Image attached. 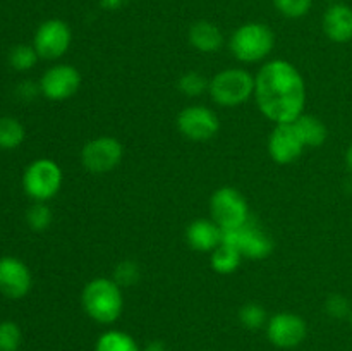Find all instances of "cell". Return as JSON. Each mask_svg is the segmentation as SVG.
I'll return each instance as SVG.
<instances>
[{"label": "cell", "instance_id": "1", "mask_svg": "<svg viewBox=\"0 0 352 351\" xmlns=\"http://www.w3.org/2000/svg\"><path fill=\"white\" fill-rule=\"evenodd\" d=\"M254 98L275 124L294 123L305 110V79L291 62L282 58L267 62L254 78Z\"/></svg>", "mask_w": 352, "mask_h": 351}, {"label": "cell", "instance_id": "2", "mask_svg": "<svg viewBox=\"0 0 352 351\" xmlns=\"http://www.w3.org/2000/svg\"><path fill=\"white\" fill-rule=\"evenodd\" d=\"M81 303L89 319L98 323H113L124 310L120 286L113 279L98 277L89 281L82 289Z\"/></svg>", "mask_w": 352, "mask_h": 351}, {"label": "cell", "instance_id": "3", "mask_svg": "<svg viewBox=\"0 0 352 351\" xmlns=\"http://www.w3.org/2000/svg\"><path fill=\"white\" fill-rule=\"evenodd\" d=\"M275 47V34L267 24L246 23L234 31L230 52L241 62H258L270 55Z\"/></svg>", "mask_w": 352, "mask_h": 351}, {"label": "cell", "instance_id": "4", "mask_svg": "<svg viewBox=\"0 0 352 351\" xmlns=\"http://www.w3.org/2000/svg\"><path fill=\"white\" fill-rule=\"evenodd\" d=\"M208 89L219 105L237 107L254 95V78L244 69H226L213 76Z\"/></svg>", "mask_w": 352, "mask_h": 351}, {"label": "cell", "instance_id": "5", "mask_svg": "<svg viewBox=\"0 0 352 351\" xmlns=\"http://www.w3.org/2000/svg\"><path fill=\"white\" fill-rule=\"evenodd\" d=\"M62 186V171L52 158H38L26 167L23 174V188L30 198L47 202L54 198Z\"/></svg>", "mask_w": 352, "mask_h": 351}, {"label": "cell", "instance_id": "6", "mask_svg": "<svg viewBox=\"0 0 352 351\" xmlns=\"http://www.w3.org/2000/svg\"><path fill=\"white\" fill-rule=\"evenodd\" d=\"M210 212L220 229H236L250 220V209L243 193L230 186L219 188L210 200Z\"/></svg>", "mask_w": 352, "mask_h": 351}, {"label": "cell", "instance_id": "7", "mask_svg": "<svg viewBox=\"0 0 352 351\" xmlns=\"http://www.w3.org/2000/svg\"><path fill=\"white\" fill-rule=\"evenodd\" d=\"M222 243L234 246L250 260H263L274 251V240L253 220L236 229L222 231Z\"/></svg>", "mask_w": 352, "mask_h": 351}, {"label": "cell", "instance_id": "8", "mask_svg": "<svg viewBox=\"0 0 352 351\" xmlns=\"http://www.w3.org/2000/svg\"><path fill=\"white\" fill-rule=\"evenodd\" d=\"M124 148L112 136H100L88 141L81 150V162L93 174H105L120 164Z\"/></svg>", "mask_w": 352, "mask_h": 351}, {"label": "cell", "instance_id": "9", "mask_svg": "<svg viewBox=\"0 0 352 351\" xmlns=\"http://www.w3.org/2000/svg\"><path fill=\"white\" fill-rule=\"evenodd\" d=\"M71 28L62 19H47L38 26L33 38V47L40 58L54 61L62 57L71 47Z\"/></svg>", "mask_w": 352, "mask_h": 351}, {"label": "cell", "instance_id": "10", "mask_svg": "<svg viewBox=\"0 0 352 351\" xmlns=\"http://www.w3.org/2000/svg\"><path fill=\"white\" fill-rule=\"evenodd\" d=\"M308 334V326L305 319L298 313L280 312L275 313L267 322V337L275 348L280 350H294Z\"/></svg>", "mask_w": 352, "mask_h": 351}, {"label": "cell", "instance_id": "11", "mask_svg": "<svg viewBox=\"0 0 352 351\" xmlns=\"http://www.w3.org/2000/svg\"><path fill=\"white\" fill-rule=\"evenodd\" d=\"M79 86H81V74L78 69L69 64L52 65L40 79L41 95L54 102L71 98L72 95H76Z\"/></svg>", "mask_w": 352, "mask_h": 351}, {"label": "cell", "instance_id": "12", "mask_svg": "<svg viewBox=\"0 0 352 351\" xmlns=\"http://www.w3.org/2000/svg\"><path fill=\"white\" fill-rule=\"evenodd\" d=\"M177 126L188 140L206 141L219 133L220 123L217 114L208 107L191 105L179 114Z\"/></svg>", "mask_w": 352, "mask_h": 351}, {"label": "cell", "instance_id": "13", "mask_svg": "<svg viewBox=\"0 0 352 351\" xmlns=\"http://www.w3.org/2000/svg\"><path fill=\"white\" fill-rule=\"evenodd\" d=\"M305 143L296 129L294 123L277 124L268 140V151L277 164H292L305 151Z\"/></svg>", "mask_w": 352, "mask_h": 351}, {"label": "cell", "instance_id": "14", "mask_svg": "<svg viewBox=\"0 0 352 351\" xmlns=\"http://www.w3.org/2000/svg\"><path fill=\"white\" fill-rule=\"evenodd\" d=\"M33 277L24 262L16 257L0 258V292L9 299H21L30 292Z\"/></svg>", "mask_w": 352, "mask_h": 351}, {"label": "cell", "instance_id": "15", "mask_svg": "<svg viewBox=\"0 0 352 351\" xmlns=\"http://www.w3.org/2000/svg\"><path fill=\"white\" fill-rule=\"evenodd\" d=\"M323 33L336 43H347L352 40V7L336 2L325 10L322 19Z\"/></svg>", "mask_w": 352, "mask_h": 351}, {"label": "cell", "instance_id": "16", "mask_svg": "<svg viewBox=\"0 0 352 351\" xmlns=\"http://www.w3.org/2000/svg\"><path fill=\"white\" fill-rule=\"evenodd\" d=\"M188 244L196 251H213L222 243V229L215 220L198 219L186 229Z\"/></svg>", "mask_w": 352, "mask_h": 351}, {"label": "cell", "instance_id": "17", "mask_svg": "<svg viewBox=\"0 0 352 351\" xmlns=\"http://www.w3.org/2000/svg\"><path fill=\"white\" fill-rule=\"evenodd\" d=\"M189 41L196 50L203 54H213L219 50L223 43V34L219 26L210 21H196L189 28Z\"/></svg>", "mask_w": 352, "mask_h": 351}, {"label": "cell", "instance_id": "18", "mask_svg": "<svg viewBox=\"0 0 352 351\" xmlns=\"http://www.w3.org/2000/svg\"><path fill=\"white\" fill-rule=\"evenodd\" d=\"M294 126L296 129H298L305 147H313V148L322 147V145L327 141V136H329L327 126L315 116L302 114V116H299L298 119L294 120Z\"/></svg>", "mask_w": 352, "mask_h": 351}, {"label": "cell", "instance_id": "19", "mask_svg": "<svg viewBox=\"0 0 352 351\" xmlns=\"http://www.w3.org/2000/svg\"><path fill=\"white\" fill-rule=\"evenodd\" d=\"M95 351H141L131 334L122 330H107L96 341Z\"/></svg>", "mask_w": 352, "mask_h": 351}, {"label": "cell", "instance_id": "20", "mask_svg": "<svg viewBox=\"0 0 352 351\" xmlns=\"http://www.w3.org/2000/svg\"><path fill=\"white\" fill-rule=\"evenodd\" d=\"M241 260H243V255L239 253V250L230 244L220 243L212 253V268L222 275L232 274L239 268Z\"/></svg>", "mask_w": 352, "mask_h": 351}, {"label": "cell", "instance_id": "21", "mask_svg": "<svg viewBox=\"0 0 352 351\" xmlns=\"http://www.w3.org/2000/svg\"><path fill=\"white\" fill-rule=\"evenodd\" d=\"M26 138L23 124L14 117H0V150H14Z\"/></svg>", "mask_w": 352, "mask_h": 351}, {"label": "cell", "instance_id": "22", "mask_svg": "<svg viewBox=\"0 0 352 351\" xmlns=\"http://www.w3.org/2000/svg\"><path fill=\"white\" fill-rule=\"evenodd\" d=\"M239 322L244 329L258 330L261 327H267L268 317L261 305H258V303H246L239 310Z\"/></svg>", "mask_w": 352, "mask_h": 351}, {"label": "cell", "instance_id": "23", "mask_svg": "<svg viewBox=\"0 0 352 351\" xmlns=\"http://www.w3.org/2000/svg\"><path fill=\"white\" fill-rule=\"evenodd\" d=\"M40 55L36 54L33 45H16L12 50L9 52V62L12 69L16 71H30L34 67Z\"/></svg>", "mask_w": 352, "mask_h": 351}, {"label": "cell", "instance_id": "24", "mask_svg": "<svg viewBox=\"0 0 352 351\" xmlns=\"http://www.w3.org/2000/svg\"><path fill=\"white\" fill-rule=\"evenodd\" d=\"M23 343L21 327L12 320L0 322V351H17Z\"/></svg>", "mask_w": 352, "mask_h": 351}, {"label": "cell", "instance_id": "25", "mask_svg": "<svg viewBox=\"0 0 352 351\" xmlns=\"http://www.w3.org/2000/svg\"><path fill=\"white\" fill-rule=\"evenodd\" d=\"M26 222L36 233L48 229L52 224V210L45 205L43 202H36L28 209L26 213Z\"/></svg>", "mask_w": 352, "mask_h": 351}, {"label": "cell", "instance_id": "26", "mask_svg": "<svg viewBox=\"0 0 352 351\" xmlns=\"http://www.w3.org/2000/svg\"><path fill=\"white\" fill-rule=\"evenodd\" d=\"M275 9L289 19H299L305 17L311 10L313 0H272Z\"/></svg>", "mask_w": 352, "mask_h": 351}, {"label": "cell", "instance_id": "27", "mask_svg": "<svg viewBox=\"0 0 352 351\" xmlns=\"http://www.w3.org/2000/svg\"><path fill=\"white\" fill-rule=\"evenodd\" d=\"M206 88H208L206 78L196 71L186 72L179 79V89L188 96H199Z\"/></svg>", "mask_w": 352, "mask_h": 351}, {"label": "cell", "instance_id": "28", "mask_svg": "<svg viewBox=\"0 0 352 351\" xmlns=\"http://www.w3.org/2000/svg\"><path fill=\"white\" fill-rule=\"evenodd\" d=\"M138 279H140V267H138L136 262L124 260L117 265L116 274H113V281H116L120 288L133 286Z\"/></svg>", "mask_w": 352, "mask_h": 351}, {"label": "cell", "instance_id": "29", "mask_svg": "<svg viewBox=\"0 0 352 351\" xmlns=\"http://www.w3.org/2000/svg\"><path fill=\"white\" fill-rule=\"evenodd\" d=\"M325 310L330 317H333V319H346V317H349L352 312L349 299L342 295L329 296L325 301Z\"/></svg>", "mask_w": 352, "mask_h": 351}, {"label": "cell", "instance_id": "30", "mask_svg": "<svg viewBox=\"0 0 352 351\" xmlns=\"http://www.w3.org/2000/svg\"><path fill=\"white\" fill-rule=\"evenodd\" d=\"M17 92H19V95L23 96V98L31 100V98H34L38 93H41V89H40V85H33V83L28 81V83H23Z\"/></svg>", "mask_w": 352, "mask_h": 351}, {"label": "cell", "instance_id": "31", "mask_svg": "<svg viewBox=\"0 0 352 351\" xmlns=\"http://www.w3.org/2000/svg\"><path fill=\"white\" fill-rule=\"evenodd\" d=\"M127 0H100V6L105 10H119L120 7L126 6Z\"/></svg>", "mask_w": 352, "mask_h": 351}, {"label": "cell", "instance_id": "32", "mask_svg": "<svg viewBox=\"0 0 352 351\" xmlns=\"http://www.w3.org/2000/svg\"><path fill=\"white\" fill-rule=\"evenodd\" d=\"M141 351H167V346H165L164 341H151Z\"/></svg>", "mask_w": 352, "mask_h": 351}, {"label": "cell", "instance_id": "33", "mask_svg": "<svg viewBox=\"0 0 352 351\" xmlns=\"http://www.w3.org/2000/svg\"><path fill=\"white\" fill-rule=\"evenodd\" d=\"M346 162H347V167L352 171V145L349 147V150H347V155H346Z\"/></svg>", "mask_w": 352, "mask_h": 351}, {"label": "cell", "instance_id": "34", "mask_svg": "<svg viewBox=\"0 0 352 351\" xmlns=\"http://www.w3.org/2000/svg\"><path fill=\"white\" fill-rule=\"evenodd\" d=\"M349 322H351V329H352V312H351V315H349Z\"/></svg>", "mask_w": 352, "mask_h": 351}, {"label": "cell", "instance_id": "35", "mask_svg": "<svg viewBox=\"0 0 352 351\" xmlns=\"http://www.w3.org/2000/svg\"><path fill=\"white\" fill-rule=\"evenodd\" d=\"M329 2H333V3H336V2H337V0H329Z\"/></svg>", "mask_w": 352, "mask_h": 351}]
</instances>
